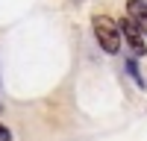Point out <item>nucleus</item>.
<instances>
[{
  "instance_id": "f257e3e1",
  "label": "nucleus",
  "mask_w": 147,
  "mask_h": 141,
  "mask_svg": "<svg viewBox=\"0 0 147 141\" xmlns=\"http://www.w3.org/2000/svg\"><path fill=\"white\" fill-rule=\"evenodd\" d=\"M91 30H94V38L100 44V50L106 53H118L121 50V32H118V23L109 18V15H94L91 18Z\"/></svg>"
},
{
  "instance_id": "f03ea898",
  "label": "nucleus",
  "mask_w": 147,
  "mask_h": 141,
  "mask_svg": "<svg viewBox=\"0 0 147 141\" xmlns=\"http://www.w3.org/2000/svg\"><path fill=\"white\" fill-rule=\"evenodd\" d=\"M118 32H121V38L129 44V50L136 53V56H144V53H147V41H144V35H141L136 27H132V21H129V18H124V21L118 23Z\"/></svg>"
},
{
  "instance_id": "7ed1b4c3",
  "label": "nucleus",
  "mask_w": 147,
  "mask_h": 141,
  "mask_svg": "<svg viewBox=\"0 0 147 141\" xmlns=\"http://www.w3.org/2000/svg\"><path fill=\"white\" fill-rule=\"evenodd\" d=\"M127 18L132 21V27L147 38V3L144 0H129L127 3Z\"/></svg>"
},
{
  "instance_id": "20e7f679",
  "label": "nucleus",
  "mask_w": 147,
  "mask_h": 141,
  "mask_svg": "<svg viewBox=\"0 0 147 141\" xmlns=\"http://www.w3.org/2000/svg\"><path fill=\"white\" fill-rule=\"evenodd\" d=\"M127 70H129V77H132V79H136L138 85L144 88V79H141V74H138V65H136V59H129V62H127Z\"/></svg>"
},
{
  "instance_id": "39448f33",
  "label": "nucleus",
  "mask_w": 147,
  "mask_h": 141,
  "mask_svg": "<svg viewBox=\"0 0 147 141\" xmlns=\"http://www.w3.org/2000/svg\"><path fill=\"white\" fill-rule=\"evenodd\" d=\"M0 141H12V129L6 124H0Z\"/></svg>"
},
{
  "instance_id": "423d86ee",
  "label": "nucleus",
  "mask_w": 147,
  "mask_h": 141,
  "mask_svg": "<svg viewBox=\"0 0 147 141\" xmlns=\"http://www.w3.org/2000/svg\"><path fill=\"white\" fill-rule=\"evenodd\" d=\"M0 109H3V103H0Z\"/></svg>"
},
{
  "instance_id": "0eeeda50",
  "label": "nucleus",
  "mask_w": 147,
  "mask_h": 141,
  "mask_svg": "<svg viewBox=\"0 0 147 141\" xmlns=\"http://www.w3.org/2000/svg\"><path fill=\"white\" fill-rule=\"evenodd\" d=\"M144 3H147V0H144Z\"/></svg>"
}]
</instances>
